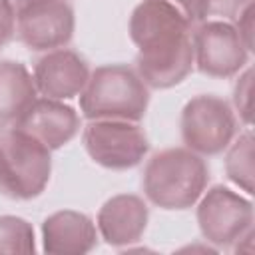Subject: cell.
<instances>
[{"label":"cell","instance_id":"cell-20","mask_svg":"<svg viewBox=\"0 0 255 255\" xmlns=\"http://www.w3.org/2000/svg\"><path fill=\"white\" fill-rule=\"evenodd\" d=\"M235 20H239L235 28H237V32H239L241 42L245 44L247 50H253V2H249V4L239 12V16H237Z\"/></svg>","mask_w":255,"mask_h":255},{"label":"cell","instance_id":"cell-21","mask_svg":"<svg viewBox=\"0 0 255 255\" xmlns=\"http://www.w3.org/2000/svg\"><path fill=\"white\" fill-rule=\"evenodd\" d=\"M167 4H171L173 8H177L191 24L199 22V10H197V0H163Z\"/></svg>","mask_w":255,"mask_h":255},{"label":"cell","instance_id":"cell-11","mask_svg":"<svg viewBox=\"0 0 255 255\" xmlns=\"http://www.w3.org/2000/svg\"><path fill=\"white\" fill-rule=\"evenodd\" d=\"M90 78L88 62L74 50L56 48L34 66V84L44 98L70 100L82 94Z\"/></svg>","mask_w":255,"mask_h":255},{"label":"cell","instance_id":"cell-9","mask_svg":"<svg viewBox=\"0 0 255 255\" xmlns=\"http://www.w3.org/2000/svg\"><path fill=\"white\" fill-rule=\"evenodd\" d=\"M76 28L68 0H30L16 10V32L30 50L50 52L66 46Z\"/></svg>","mask_w":255,"mask_h":255},{"label":"cell","instance_id":"cell-6","mask_svg":"<svg viewBox=\"0 0 255 255\" xmlns=\"http://www.w3.org/2000/svg\"><path fill=\"white\" fill-rule=\"evenodd\" d=\"M82 139L88 155L114 171L135 167L149 149L145 131L137 122L126 120H90Z\"/></svg>","mask_w":255,"mask_h":255},{"label":"cell","instance_id":"cell-17","mask_svg":"<svg viewBox=\"0 0 255 255\" xmlns=\"http://www.w3.org/2000/svg\"><path fill=\"white\" fill-rule=\"evenodd\" d=\"M251 0H197L199 20H207L211 16L221 20H235L239 12L249 4Z\"/></svg>","mask_w":255,"mask_h":255},{"label":"cell","instance_id":"cell-1","mask_svg":"<svg viewBox=\"0 0 255 255\" xmlns=\"http://www.w3.org/2000/svg\"><path fill=\"white\" fill-rule=\"evenodd\" d=\"M191 22L163 0H141L129 16V38L137 46L135 72L147 88L181 84L193 70Z\"/></svg>","mask_w":255,"mask_h":255},{"label":"cell","instance_id":"cell-14","mask_svg":"<svg viewBox=\"0 0 255 255\" xmlns=\"http://www.w3.org/2000/svg\"><path fill=\"white\" fill-rule=\"evenodd\" d=\"M36 94L34 76L22 62L0 60V122H16Z\"/></svg>","mask_w":255,"mask_h":255},{"label":"cell","instance_id":"cell-16","mask_svg":"<svg viewBox=\"0 0 255 255\" xmlns=\"http://www.w3.org/2000/svg\"><path fill=\"white\" fill-rule=\"evenodd\" d=\"M34 249L32 225L16 215H0V253H32Z\"/></svg>","mask_w":255,"mask_h":255},{"label":"cell","instance_id":"cell-4","mask_svg":"<svg viewBox=\"0 0 255 255\" xmlns=\"http://www.w3.org/2000/svg\"><path fill=\"white\" fill-rule=\"evenodd\" d=\"M52 173L50 149L12 128L0 135V193L10 199L28 201L38 197Z\"/></svg>","mask_w":255,"mask_h":255},{"label":"cell","instance_id":"cell-12","mask_svg":"<svg viewBox=\"0 0 255 255\" xmlns=\"http://www.w3.org/2000/svg\"><path fill=\"white\" fill-rule=\"evenodd\" d=\"M149 209L139 195L120 193L110 197L98 211V231L112 247L131 245L141 239Z\"/></svg>","mask_w":255,"mask_h":255},{"label":"cell","instance_id":"cell-13","mask_svg":"<svg viewBox=\"0 0 255 255\" xmlns=\"http://www.w3.org/2000/svg\"><path fill=\"white\" fill-rule=\"evenodd\" d=\"M96 225L80 211L62 209L42 223V249L52 255H84L96 247Z\"/></svg>","mask_w":255,"mask_h":255},{"label":"cell","instance_id":"cell-15","mask_svg":"<svg viewBox=\"0 0 255 255\" xmlns=\"http://www.w3.org/2000/svg\"><path fill=\"white\" fill-rule=\"evenodd\" d=\"M225 173L243 191L253 193V133L249 129L231 143L225 155Z\"/></svg>","mask_w":255,"mask_h":255},{"label":"cell","instance_id":"cell-8","mask_svg":"<svg viewBox=\"0 0 255 255\" xmlns=\"http://www.w3.org/2000/svg\"><path fill=\"white\" fill-rule=\"evenodd\" d=\"M193 64L211 78H231L247 64L249 50L227 20H205L193 30Z\"/></svg>","mask_w":255,"mask_h":255},{"label":"cell","instance_id":"cell-5","mask_svg":"<svg viewBox=\"0 0 255 255\" xmlns=\"http://www.w3.org/2000/svg\"><path fill=\"white\" fill-rule=\"evenodd\" d=\"M183 143L199 155H217L229 147L237 120L231 106L213 94L191 98L181 112Z\"/></svg>","mask_w":255,"mask_h":255},{"label":"cell","instance_id":"cell-10","mask_svg":"<svg viewBox=\"0 0 255 255\" xmlns=\"http://www.w3.org/2000/svg\"><path fill=\"white\" fill-rule=\"evenodd\" d=\"M14 128L54 151L76 137L80 131V116L72 106L60 100L36 98L14 122Z\"/></svg>","mask_w":255,"mask_h":255},{"label":"cell","instance_id":"cell-22","mask_svg":"<svg viewBox=\"0 0 255 255\" xmlns=\"http://www.w3.org/2000/svg\"><path fill=\"white\" fill-rule=\"evenodd\" d=\"M8 2L12 4V8H14V10H18L20 6H24V4H26V2H30V0H8Z\"/></svg>","mask_w":255,"mask_h":255},{"label":"cell","instance_id":"cell-19","mask_svg":"<svg viewBox=\"0 0 255 255\" xmlns=\"http://www.w3.org/2000/svg\"><path fill=\"white\" fill-rule=\"evenodd\" d=\"M16 28V10L8 0H0V46L8 44Z\"/></svg>","mask_w":255,"mask_h":255},{"label":"cell","instance_id":"cell-2","mask_svg":"<svg viewBox=\"0 0 255 255\" xmlns=\"http://www.w3.org/2000/svg\"><path fill=\"white\" fill-rule=\"evenodd\" d=\"M209 181L205 159L189 147H169L151 155L143 167V193L161 209L191 207Z\"/></svg>","mask_w":255,"mask_h":255},{"label":"cell","instance_id":"cell-3","mask_svg":"<svg viewBox=\"0 0 255 255\" xmlns=\"http://www.w3.org/2000/svg\"><path fill=\"white\" fill-rule=\"evenodd\" d=\"M149 104V90L126 64L96 68L80 94V110L88 120L139 122Z\"/></svg>","mask_w":255,"mask_h":255},{"label":"cell","instance_id":"cell-7","mask_svg":"<svg viewBox=\"0 0 255 255\" xmlns=\"http://www.w3.org/2000/svg\"><path fill=\"white\" fill-rule=\"evenodd\" d=\"M197 223L205 241L229 247L253 229V203L225 185H213L197 205Z\"/></svg>","mask_w":255,"mask_h":255},{"label":"cell","instance_id":"cell-18","mask_svg":"<svg viewBox=\"0 0 255 255\" xmlns=\"http://www.w3.org/2000/svg\"><path fill=\"white\" fill-rule=\"evenodd\" d=\"M253 72L251 68L245 70V74L237 80L235 92H233V104L239 112V116L243 118V122L249 126L251 124V86H253Z\"/></svg>","mask_w":255,"mask_h":255}]
</instances>
